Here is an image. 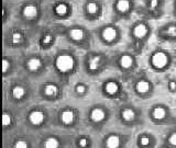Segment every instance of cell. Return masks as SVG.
I'll return each instance as SVG.
<instances>
[{
    "mask_svg": "<svg viewBox=\"0 0 176 148\" xmlns=\"http://www.w3.org/2000/svg\"><path fill=\"white\" fill-rule=\"evenodd\" d=\"M140 145L143 146V147L149 146V145H150V138L146 137V136H142V137L140 138Z\"/></svg>",
    "mask_w": 176,
    "mask_h": 148,
    "instance_id": "1f68e13d",
    "label": "cell"
},
{
    "mask_svg": "<svg viewBox=\"0 0 176 148\" xmlns=\"http://www.w3.org/2000/svg\"><path fill=\"white\" fill-rule=\"evenodd\" d=\"M89 116H90V120L95 123H100L106 118V111L102 108H99V107H96L90 111L89 113Z\"/></svg>",
    "mask_w": 176,
    "mask_h": 148,
    "instance_id": "8fae6325",
    "label": "cell"
},
{
    "mask_svg": "<svg viewBox=\"0 0 176 148\" xmlns=\"http://www.w3.org/2000/svg\"><path fill=\"white\" fill-rule=\"evenodd\" d=\"M88 144H89V140H88V138L81 137V138H79V139H78V147L87 148V147H88Z\"/></svg>",
    "mask_w": 176,
    "mask_h": 148,
    "instance_id": "f546056e",
    "label": "cell"
},
{
    "mask_svg": "<svg viewBox=\"0 0 176 148\" xmlns=\"http://www.w3.org/2000/svg\"><path fill=\"white\" fill-rule=\"evenodd\" d=\"M99 36L105 44H113L120 36V31L116 24H105L99 30Z\"/></svg>",
    "mask_w": 176,
    "mask_h": 148,
    "instance_id": "7a4b0ae2",
    "label": "cell"
},
{
    "mask_svg": "<svg viewBox=\"0 0 176 148\" xmlns=\"http://www.w3.org/2000/svg\"><path fill=\"white\" fill-rule=\"evenodd\" d=\"M65 34L70 41L74 42L75 44H81L84 41H86L88 36V32L84 26L75 24L66 30Z\"/></svg>",
    "mask_w": 176,
    "mask_h": 148,
    "instance_id": "5b68a950",
    "label": "cell"
},
{
    "mask_svg": "<svg viewBox=\"0 0 176 148\" xmlns=\"http://www.w3.org/2000/svg\"><path fill=\"white\" fill-rule=\"evenodd\" d=\"M44 93L47 97H56L58 93V88L54 84H47L44 87Z\"/></svg>",
    "mask_w": 176,
    "mask_h": 148,
    "instance_id": "cb8c5ba5",
    "label": "cell"
},
{
    "mask_svg": "<svg viewBox=\"0 0 176 148\" xmlns=\"http://www.w3.org/2000/svg\"><path fill=\"white\" fill-rule=\"evenodd\" d=\"M54 41H55V37H54L53 33L52 32H46V33H43V35H42V37L40 39V43L42 46L49 47L50 45L54 43Z\"/></svg>",
    "mask_w": 176,
    "mask_h": 148,
    "instance_id": "d6986e66",
    "label": "cell"
},
{
    "mask_svg": "<svg viewBox=\"0 0 176 148\" xmlns=\"http://www.w3.org/2000/svg\"><path fill=\"white\" fill-rule=\"evenodd\" d=\"M104 90H105V92L107 94L115 95V94H117L118 91H119V84H117L116 81L109 80V81H107V82L104 84Z\"/></svg>",
    "mask_w": 176,
    "mask_h": 148,
    "instance_id": "ac0fdd59",
    "label": "cell"
},
{
    "mask_svg": "<svg viewBox=\"0 0 176 148\" xmlns=\"http://www.w3.org/2000/svg\"><path fill=\"white\" fill-rule=\"evenodd\" d=\"M165 34L170 37H176V25H168L165 30Z\"/></svg>",
    "mask_w": 176,
    "mask_h": 148,
    "instance_id": "484cf974",
    "label": "cell"
},
{
    "mask_svg": "<svg viewBox=\"0 0 176 148\" xmlns=\"http://www.w3.org/2000/svg\"><path fill=\"white\" fill-rule=\"evenodd\" d=\"M134 64V58L133 56L129 54H123L119 58V65L122 69H129L131 68Z\"/></svg>",
    "mask_w": 176,
    "mask_h": 148,
    "instance_id": "e0dca14e",
    "label": "cell"
},
{
    "mask_svg": "<svg viewBox=\"0 0 176 148\" xmlns=\"http://www.w3.org/2000/svg\"><path fill=\"white\" fill-rule=\"evenodd\" d=\"M41 10L38 2H26L22 6L20 11L21 19L28 23H33L40 18Z\"/></svg>",
    "mask_w": 176,
    "mask_h": 148,
    "instance_id": "6da1fadb",
    "label": "cell"
},
{
    "mask_svg": "<svg viewBox=\"0 0 176 148\" xmlns=\"http://www.w3.org/2000/svg\"><path fill=\"white\" fill-rule=\"evenodd\" d=\"M101 63H102V57L100 55H93L88 58V69L91 71H96L97 69H99Z\"/></svg>",
    "mask_w": 176,
    "mask_h": 148,
    "instance_id": "4fadbf2b",
    "label": "cell"
},
{
    "mask_svg": "<svg viewBox=\"0 0 176 148\" xmlns=\"http://www.w3.org/2000/svg\"><path fill=\"white\" fill-rule=\"evenodd\" d=\"M70 15H72V5L66 1H57L52 6V15L55 19H67Z\"/></svg>",
    "mask_w": 176,
    "mask_h": 148,
    "instance_id": "52a82bcc",
    "label": "cell"
},
{
    "mask_svg": "<svg viewBox=\"0 0 176 148\" xmlns=\"http://www.w3.org/2000/svg\"><path fill=\"white\" fill-rule=\"evenodd\" d=\"M87 91V87L84 84H78L76 86V92L78 94H85Z\"/></svg>",
    "mask_w": 176,
    "mask_h": 148,
    "instance_id": "f1b7e54d",
    "label": "cell"
},
{
    "mask_svg": "<svg viewBox=\"0 0 176 148\" xmlns=\"http://www.w3.org/2000/svg\"><path fill=\"white\" fill-rule=\"evenodd\" d=\"M15 148H29V144L26 140L19 139L15 143Z\"/></svg>",
    "mask_w": 176,
    "mask_h": 148,
    "instance_id": "83f0119b",
    "label": "cell"
},
{
    "mask_svg": "<svg viewBox=\"0 0 176 148\" xmlns=\"http://www.w3.org/2000/svg\"><path fill=\"white\" fill-rule=\"evenodd\" d=\"M167 62H168V57L164 52H156L151 57L152 65L157 69L164 68L167 65Z\"/></svg>",
    "mask_w": 176,
    "mask_h": 148,
    "instance_id": "9c48e42d",
    "label": "cell"
},
{
    "mask_svg": "<svg viewBox=\"0 0 176 148\" xmlns=\"http://www.w3.org/2000/svg\"><path fill=\"white\" fill-rule=\"evenodd\" d=\"M112 10L118 19L128 18L133 10V2L129 0H117L112 3Z\"/></svg>",
    "mask_w": 176,
    "mask_h": 148,
    "instance_id": "277c9868",
    "label": "cell"
},
{
    "mask_svg": "<svg viewBox=\"0 0 176 148\" xmlns=\"http://www.w3.org/2000/svg\"><path fill=\"white\" fill-rule=\"evenodd\" d=\"M168 143L171 144L172 146H176V133H173L168 137Z\"/></svg>",
    "mask_w": 176,
    "mask_h": 148,
    "instance_id": "d6a6232c",
    "label": "cell"
},
{
    "mask_svg": "<svg viewBox=\"0 0 176 148\" xmlns=\"http://www.w3.org/2000/svg\"><path fill=\"white\" fill-rule=\"evenodd\" d=\"M11 123H12V118H11V115L9 113H7V112H5V113L2 114V124H3V126L7 127V126L11 125Z\"/></svg>",
    "mask_w": 176,
    "mask_h": 148,
    "instance_id": "4316f807",
    "label": "cell"
},
{
    "mask_svg": "<svg viewBox=\"0 0 176 148\" xmlns=\"http://www.w3.org/2000/svg\"><path fill=\"white\" fill-rule=\"evenodd\" d=\"M85 19L89 21L98 20L102 15V3L100 1H86L83 7Z\"/></svg>",
    "mask_w": 176,
    "mask_h": 148,
    "instance_id": "3957f363",
    "label": "cell"
},
{
    "mask_svg": "<svg viewBox=\"0 0 176 148\" xmlns=\"http://www.w3.org/2000/svg\"><path fill=\"white\" fill-rule=\"evenodd\" d=\"M44 120H45V114L43 111H40V110H34L29 114L30 123L32 125H35V126H39L41 124H43Z\"/></svg>",
    "mask_w": 176,
    "mask_h": 148,
    "instance_id": "30bf717a",
    "label": "cell"
},
{
    "mask_svg": "<svg viewBox=\"0 0 176 148\" xmlns=\"http://www.w3.org/2000/svg\"><path fill=\"white\" fill-rule=\"evenodd\" d=\"M152 116L154 120H157V121L163 120L166 116V110L163 107H156L152 111Z\"/></svg>",
    "mask_w": 176,
    "mask_h": 148,
    "instance_id": "603a6c76",
    "label": "cell"
},
{
    "mask_svg": "<svg viewBox=\"0 0 176 148\" xmlns=\"http://www.w3.org/2000/svg\"><path fill=\"white\" fill-rule=\"evenodd\" d=\"M24 33L20 30H12L9 33V42L12 45H19L24 41Z\"/></svg>",
    "mask_w": 176,
    "mask_h": 148,
    "instance_id": "7c38bea8",
    "label": "cell"
},
{
    "mask_svg": "<svg viewBox=\"0 0 176 148\" xmlns=\"http://www.w3.org/2000/svg\"><path fill=\"white\" fill-rule=\"evenodd\" d=\"M10 67H11L10 62L7 58H3V60H2V71H3V74H7V71L10 69Z\"/></svg>",
    "mask_w": 176,
    "mask_h": 148,
    "instance_id": "4dcf8cb0",
    "label": "cell"
},
{
    "mask_svg": "<svg viewBox=\"0 0 176 148\" xmlns=\"http://www.w3.org/2000/svg\"><path fill=\"white\" fill-rule=\"evenodd\" d=\"M75 121V113L72 110H64L61 113V122L65 125H70Z\"/></svg>",
    "mask_w": 176,
    "mask_h": 148,
    "instance_id": "2e32d148",
    "label": "cell"
},
{
    "mask_svg": "<svg viewBox=\"0 0 176 148\" xmlns=\"http://www.w3.org/2000/svg\"><path fill=\"white\" fill-rule=\"evenodd\" d=\"M150 88H151V84L149 81L146 80H140L138 81V84H136V89L138 91V93L143 94V93H147L150 91Z\"/></svg>",
    "mask_w": 176,
    "mask_h": 148,
    "instance_id": "ffe728a7",
    "label": "cell"
},
{
    "mask_svg": "<svg viewBox=\"0 0 176 148\" xmlns=\"http://www.w3.org/2000/svg\"><path fill=\"white\" fill-rule=\"evenodd\" d=\"M41 67H42V60L39 57H32V58L28 59V62H26V68L32 73L39 71Z\"/></svg>",
    "mask_w": 176,
    "mask_h": 148,
    "instance_id": "9a60e30c",
    "label": "cell"
},
{
    "mask_svg": "<svg viewBox=\"0 0 176 148\" xmlns=\"http://www.w3.org/2000/svg\"><path fill=\"white\" fill-rule=\"evenodd\" d=\"M11 94L15 100H21L25 95V89L22 86H15L11 90Z\"/></svg>",
    "mask_w": 176,
    "mask_h": 148,
    "instance_id": "7402d4cb",
    "label": "cell"
},
{
    "mask_svg": "<svg viewBox=\"0 0 176 148\" xmlns=\"http://www.w3.org/2000/svg\"><path fill=\"white\" fill-rule=\"evenodd\" d=\"M168 88L171 89L172 91L176 90V82H175V81H171V82L168 84Z\"/></svg>",
    "mask_w": 176,
    "mask_h": 148,
    "instance_id": "836d02e7",
    "label": "cell"
},
{
    "mask_svg": "<svg viewBox=\"0 0 176 148\" xmlns=\"http://www.w3.org/2000/svg\"><path fill=\"white\" fill-rule=\"evenodd\" d=\"M149 26L146 23L144 22H136L133 24L132 26V29H131V36L133 37V39H138V41H141V39H145L147 34H149Z\"/></svg>",
    "mask_w": 176,
    "mask_h": 148,
    "instance_id": "ba28073f",
    "label": "cell"
},
{
    "mask_svg": "<svg viewBox=\"0 0 176 148\" xmlns=\"http://www.w3.org/2000/svg\"><path fill=\"white\" fill-rule=\"evenodd\" d=\"M121 118H122V120H125L126 122H131L136 118V112H134V110H132L130 108L123 109L121 111Z\"/></svg>",
    "mask_w": 176,
    "mask_h": 148,
    "instance_id": "44dd1931",
    "label": "cell"
},
{
    "mask_svg": "<svg viewBox=\"0 0 176 148\" xmlns=\"http://www.w3.org/2000/svg\"><path fill=\"white\" fill-rule=\"evenodd\" d=\"M44 148H58L60 147V140L56 137H47L43 144Z\"/></svg>",
    "mask_w": 176,
    "mask_h": 148,
    "instance_id": "d4e9b609",
    "label": "cell"
},
{
    "mask_svg": "<svg viewBox=\"0 0 176 148\" xmlns=\"http://www.w3.org/2000/svg\"><path fill=\"white\" fill-rule=\"evenodd\" d=\"M105 144L107 148H119L121 145V139L116 134H111L106 138Z\"/></svg>",
    "mask_w": 176,
    "mask_h": 148,
    "instance_id": "5bb4252c",
    "label": "cell"
},
{
    "mask_svg": "<svg viewBox=\"0 0 176 148\" xmlns=\"http://www.w3.org/2000/svg\"><path fill=\"white\" fill-rule=\"evenodd\" d=\"M74 66H75L74 57L70 54H60L55 59L56 69L62 74L70 73V70H73Z\"/></svg>",
    "mask_w": 176,
    "mask_h": 148,
    "instance_id": "8992f818",
    "label": "cell"
}]
</instances>
